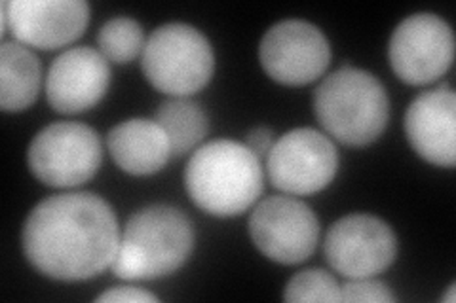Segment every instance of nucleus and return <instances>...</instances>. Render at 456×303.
Here are the masks:
<instances>
[{
    "label": "nucleus",
    "mask_w": 456,
    "mask_h": 303,
    "mask_svg": "<svg viewBox=\"0 0 456 303\" xmlns=\"http://www.w3.org/2000/svg\"><path fill=\"white\" fill-rule=\"evenodd\" d=\"M23 252L55 281H88L110 267L120 244L117 214L103 197L69 192L46 197L27 216Z\"/></svg>",
    "instance_id": "1"
},
{
    "label": "nucleus",
    "mask_w": 456,
    "mask_h": 303,
    "mask_svg": "<svg viewBox=\"0 0 456 303\" xmlns=\"http://www.w3.org/2000/svg\"><path fill=\"white\" fill-rule=\"evenodd\" d=\"M314 112L331 137L346 147L362 148L387 129L390 100L370 72L345 65L318 85Z\"/></svg>",
    "instance_id": "4"
},
{
    "label": "nucleus",
    "mask_w": 456,
    "mask_h": 303,
    "mask_svg": "<svg viewBox=\"0 0 456 303\" xmlns=\"http://www.w3.org/2000/svg\"><path fill=\"white\" fill-rule=\"evenodd\" d=\"M90 21L84 0H10L3 3V31L23 46L57 50L80 38Z\"/></svg>",
    "instance_id": "12"
},
{
    "label": "nucleus",
    "mask_w": 456,
    "mask_h": 303,
    "mask_svg": "<svg viewBox=\"0 0 456 303\" xmlns=\"http://www.w3.org/2000/svg\"><path fill=\"white\" fill-rule=\"evenodd\" d=\"M340 301L350 303H392L395 296L390 292V288L375 281L373 277L367 279H350L345 286H340Z\"/></svg>",
    "instance_id": "20"
},
{
    "label": "nucleus",
    "mask_w": 456,
    "mask_h": 303,
    "mask_svg": "<svg viewBox=\"0 0 456 303\" xmlns=\"http://www.w3.org/2000/svg\"><path fill=\"white\" fill-rule=\"evenodd\" d=\"M259 60L274 82L298 88L323 75L331 61V48L316 25L303 20H285L265 33Z\"/></svg>",
    "instance_id": "10"
},
{
    "label": "nucleus",
    "mask_w": 456,
    "mask_h": 303,
    "mask_svg": "<svg viewBox=\"0 0 456 303\" xmlns=\"http://www.w3.org/2000/svg\"><path fill=\"white\" fill-rule=\"evenodd\" d=\"M99 303L103 301H127V303H151V301H159L152 292H147L145 288H137L132 284H126V286H114L110 291L103 292L102 296H97Z\"/></svg>",
    "instance_id": "21"
},
{
    "label": "nucleus",
    "mask_w": 456,
    "mask_h": 303,
    "mask_svg": "<svg viewBox=\"0 0 456 303\" xmlns=\"http://www.w3.org/2000/svg\"><path fill=\"white\" fill-rule=\"evenodd\" d=\"M107 148L124 172L134 177H149L164 169L171 157L169 140L154 120L134 118L110 129Z\"/></svg>",
    "instance_id": "15"
},
{
    "label": "nucleus",
    "mask_w": 456,
    "mask_h": 303,
    "mask_svg": "<svg viewBox=\"0 0 456 303\" xmlns=\"http://www.w3.org/2000/svg\"><path fill=\"white\" fill-rule=\"evenodd\" d=\"M40 92V61L20 42H4L0 48V107L21 112L31 107Z\"/></svg>",
    "instance_id": "16"
},
{
    "label": "nucleus",
    "mask_w": 456,
    "mask_h": 303,
    "mask_svg": "<svg viewBox=\"0 0 456 303\" xmlns=\"http://www.w3.org/2000/svg\"><path fill=\"white\" fill-rule=\"evenodd\" d=\"M192 249L189 216L171 205H151L126 222L110 269L124 281H154L177 271Z\"/></svg>",
    "instance_id": "3"
},
{
    "label": "nucleus",
    "mask_w": 456,
    "mask_h": 303,
    "mask_svg": "<svg viewBox=\"0 0 456 303\" xmlns=\"http://www.w3.org/2000/svg\"><path fill=\"white\" fill-rule=\"evenodd\" d=\"M454 292H456V288H454V284H451V288H449V292L441 298V301H447V303H452L454 301Z\"/></svg>",
    "instance_id": "23"
},
{
    "label": "nucleus",
    "mask_w": 456,
    "mask_h": 303,
    "mask_svg": "<svg viewBox=\"0 0 456 303\" xmlns=\"http://www.w3.org/2000/svg\"><path fill=\"white\" fill-rule=\"evenodd\" d=\"M103 160L102 140L90 125L55 122L40 129L28 144L33 175L52 187H75L95 177Z\"/></svg>",
    "instance_id": "6"
},
{
    "label": "nucleus",
    "mask_w": 456,
    "mask_h": 303,
    "mask_svg": "<svg viewBox=\"0 0 456 303\" xmlns=\"http://www.w3.org/2000/svg\"><path fill=\"white\" fill-rule=\"evenodd\" d=\"M110 84V67L102 52L70 48L50 65L46 97L55 112L78 114L94 108Z\"/></svg>",
    "instance_id": "13"
},
{
    "label": "nucleus",
    "mask_w": 456,
    "mask_h": 303,
    "mask_svg": "<svg viewBox=\"0 0 456 303\" xmlns=\"http://www.w3.org/2000/svg\"><path fill=\"white\" fill-rule=\"evenodd\" d=\"M285 301H340V286L325 269H305L289 279L283 292Z\"/></svg>",
    "instance_id": "19"
},
{
    "label": "nucleus",
    "mask_w": 456,
    "mask_h": 303,
    "mask_svg": "<svg viewBox=\"0 0 456 303\" xmlns=\"http://www.w3.org/2000/svg\"><path fill=\"white\" fill-rule=\"evenodd\" d=\"M274 142H276V139H274L273 129L265 127V125H259V127L251 129V132L246 137L244 144L263 162V160H266V157H268L270 150H273Z\"/></svg>",
    "instance_id": "22"
},
{
    "label": "nucleus",
    "mask_w": 456,
    "mask_h": 303,
    "mask_svg": "<svg viewBox=\"0 0 456 303\" xmlns=\"http://www.w3.org/2000/svg\"><path fill=\"white\" fill-rule=\"evenodd\" d=\"M184 186L196 207L219 219H232L261 197L263 162L244 142L211 140L192 154L184 169Z\"/></svg>",
    "instance_id": "2"
},
{
    "label": "nucleus",
    "mask_w": 456,
    "mask_h": 303,
    "mask_svg": "<svg viewBox=\"0 0 456 303\" xmlns=\"http://www.w3.org/2000/svg\"><path fill=\"white\" fill-rule=\"evenodd\" d=\"M390 65L409 85L437 82L454 60V36L436 13H412L395 27L388 46Z\"/></svg>",
    "instance_id": "9"
},
{
    "label": "nucleus",
    "mask_w": 456,
    "mask_h": 303,
    "mask_svg": "<svg viewBox=\"0 0 456 303\" xmlns=\"http://www.w3.org/2000/svg\"><path fill=\"white\" fill-rule=\"evenodd\" d=\"M142 75L171 97H191L209 84L216 68L209 40L187 23L156 28L141 53Z\"/></svg>",
    "instance_id": "5"
},
{
    "label": "nucleus",
    "mask_w": 456,
    "mask_h": 303,
    "mask_svg": "<svg viewBox=\"0 0 456 303\" xmlns=\"http://www.w3.org/2000/svg\"><path fill=\"white\" fill-rule=\"evenodd\" d=\"M405 133L415 152L428 163H456V95L447 84L420 93L405 114Z\"/></svg>",
    "instance_id": "14"
},
{
    "label": "nucleus",
    "mask_w": 456,
    "mask_h": 303,
    "mask_svg": "<svg viewBox=\"0 0 456 303\" xmlns=\"http://www.w3.org/2000/svg\"><path fill=\"white\" fill-rule=\"evenodd\" d=\"M169 140L171 157H181L192 152L208 135V116L204 108L189 97H174L166 100L154 114Z\"/></svg>",
    "instance_id": "17"
},
{
    "label": "nucleus",
    "mask_w": 456,
    "mask_h": 303,
    "mask_svg": "<svg viewBox=\"0 0 456 303\" xmlns=\"http://www.w3.org/2000/svg\"><path fill=\"white\" fill-rule=\"evenodd\" d=\"M99 52L110 63L126 65L132 63L145 48V35L142 27L132 18H112L97 35Z\"/></svg>",
    "instance_id": "18"
},
{
    "label": "nucleus",
    "mask_w": 456,
    "mask_h": 303,
    "mask_svg": "<svg viewBox=\"0 0 456 303\" xmlns=\"http://www.w3.org/2000/svg\"><path fill=\"white\" fill-rule=\"evenodd\" d=\"M325 258L342 277L367 279L388 269L397 256L392 227L370 214H350L337 220L323 243Z\"/></svg>",
    "instance_id": "11"
},
{
    "label": "nucleus",
    "mask_w": 456,
    "mask_h": 303,
    "mask_svg": "<svg viewBox=\"0 0 456 303\" xmlns=\"http://www.w3.org/2000/svg\"><path fill=\"white\" fill-rule=\"evenodd\" d=\"M337 169L335 144L310 127H298L280 137L266 157L270 180L288 195L322 192L333 182Z\"/></svg>",
    "instance_id": "8"
},
{
    "label": "nucleus",
    "mask_w": 456,
    "mask_h": 303,
    "mask_svg": "<svg viewBox=\"0 0 456 303\" xmlns=\"http://www.w3.org/2000/svg\"><path fill=\"white\" fill-rule=\"evenodd\" d=\"M249 235L268 259L295 266L316 251L320 222L305 201L274 195L255 205L249 216Z\"/></svg>",
    "instance_id": "7"
}]
</instances>
